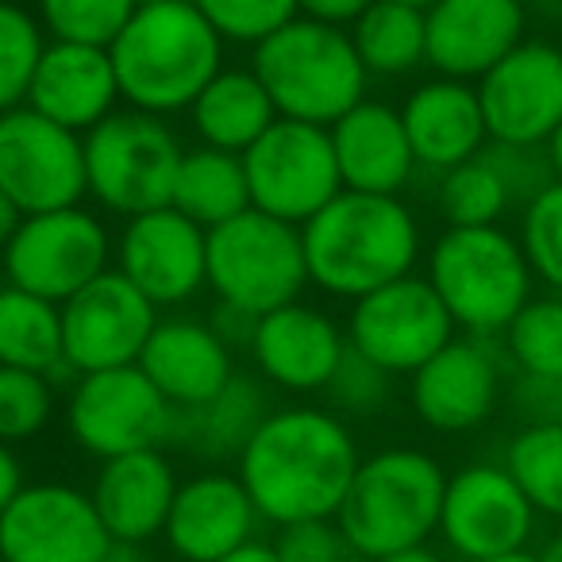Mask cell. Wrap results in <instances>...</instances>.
I'll list each match as a JSON object with an SVG mask.
<instances>
[{"label":"cell","mask_w":562,"mask_h":562,"mask_svg":"<svg viewBox=\"0 0 562 562\" xmlns=\"http://www.w3.org/2000/svg\"><path fill=\"white\" fill-rule=\"evenodd\" d=\"M362 454L344 416L321 405L270 408L235 474L250 493L262 524L285 528L301 520H336Z\"/></svg>","instance_id":"cell-1"},{"label":"cell","mask_w":562,"mask_h":562,"mask_svg":"<svg viewBox=\"0 0 562 562\" xmlns=\"http://www.w3.org/2000/svg\"><path fill=\"white\" fill-rule=\"evenodd\" d=\"M308 285L328 297L359 301L390 281L416 273L424 232L416 212L401 196L344 189L305 227Z\"/></svg>","instance_id":"cell-2"},{"label":"cell","mask_w":562,"mask_h":562,"mask_svg":"<svg viewBox=\"0 0 562 562\" xmlns=\"http://www.w3.org/2000/svg\"><path fill=\"white\" fill-rule=\"evenodd\" d=\"M109 55L120 101L162 120L189 112L196 93L224 70V40L193 0H139Z\"/></svg>","instance_id":"cell-3"},{"label":"cell","mask_w":562,"mask_h":562,"mask_svg":"<svg viewBox=\"0 0 562 562\" xmlns=\"http://www.w3.org/2000/svg\"><path fill=\"white\" fill-rule=\"evenodd\" d=\"M447 474L420 447H385L359 462L336 524L367 562L428 543L439 531Z\"/></svg>","instance_id":"cell-4"},{"label":"cell","mask_w":562,"mask_h":562,"mask_svg":"<svg viewBox=\"0 0 562 562\" xmlns=\"http://www.w3.org/2000/svg\"><path fill=\"white\" fill-rule=\"evenodd\" d=\"M250 70L270 93L281 120L331 127L359 101H367L370 74L362 70L344 27L297 16L250 55Z\"/></svg>","instance_id":"cell-5"},{"label":"cell","mask_w":562,"mask_h":562,"mask_svg":"<svg viewBox=\"0 0 562 562\" xmlns=\"http://www.w3.org/2000/svg\"><path fill=\"white\" fill-rule=\"evenodd\" d=\"M424 278L462 336L497 339L536 297V278L520 239L501 224L443 227L428 250Z\"/></svg>","instance_id":"cell-6"},{"label":"cell","mask_w":562,"mask_h":562,"mask_svg":"<svg viewBox=\"0 0 562 562\" xmlns=\"http://www.w3.org/2000/svg\"><path fill=\"white\" fill-rule=\"evenodd\" d=\"M181 158L186 143L170 120L139 109H116L93 132H86L89 196L124 220L166 209Z\"/></svg>","instance_id":"cell-7"},{"label":"cell","mask_w":562,"mask_h":562,"mask_svg":"<svg viewBox=\"0 0 562 562\" xmlns=\"http://www.w3.org/2000/svg\"><path fill=\"white\" fill-rule=\"evenodd\" d=\"M209 290L216 305L266 316L305 297L308 266L301 227L281 224L258 209L209 232Z\"/></svg>","instance_id":"cell-8"},{"label":"cell","mask_w":562,"mask_h":562,"mask_svg":"<svg viewBox=\"0 0 562 562\" xmlns=\"http://www.w3.org/2000/svg\"><path fill=\"white\" fill-rule=\"evenodd\" d=\"M112 247L116 239L109 224L86 204H74V209L20 220L9 247L0 250V270H4V285L66 305L89 281L112 270Z\"/></svg>","instance_id":"cell-9"},{"label":"cell","mask_w":562,"mask_h":562,"mask_svg":"<svg viewBox=\"0 0 562 562\" xmlns=\"http://www.w3.org/2000/svg\"><path fill=\"white\" fill-rule=\"evenodd\" d=\"M250 209L305 227L328 201L344 193L328 127L278 120L250 150H243Z\"/></svg>","instance_id":"cell-10"},{"label":"cell","mask_w":562,"mask_h":562,"mask_svg":"<svg viewBox=\"0 0 562 562\" xmlns=\"http://www.w3.org/2000/svg\"><path fill=\"white\" fill-rule=\"evenodd\" d=\"M66 424L74 443L104 462L166 447L173 439L178 408L155 390V382L139 367H120L74 378Z\"/></svg>","instance_id":"cell-11"},{"label":"cell","mask_w":562,"mask_h":562,"mask_svg":"<svg viewBox=\"0 0 562 562\" xmlns=\"http://www.w3.org/2000/svg\"><path fill=\"white\" fill-rule=\"evenodd\" d=\"M344 331L351 351H359L362 359H370L393 378H413L431 355H439L459 336L451 313L424 273H408L351 301Z\"/></svg>","instance_id":"cell-12"},{"label":"cell","mask_w":562,"mask_h":562,"mask_svg":"<svg viewBox=\"0 0 562 562\" xmlns=\"http://www.w3.org/2000/svg\"><path fill=\"white\" fill-rule=\"evenodd\" d=\"M0 193L24 216L74 209L89 196L86 135L66 132L35 109L0 116Z\"/></svg>","instance_id":"cell-13"},{"label":"cell","mask_w":562,"mask_h":562,"mask_svg":"<svg viewBox=\"0 0 562 562\" xmlns=\"http://www.w3.org/2000/svg\"><path fill=\"white\" fill-rule=\"evenodd\" d=\"M508 359L490 336H454L408 378V401L424 428L439 436L477 431L505 405Z\"/></svg>","instance_id":"cell-14"},{"label":"cell","mask_w":562,"mask_h":562,"mask_svg":"<svg viewBox=\"0 0 562 562\" xmlns=\"http://www.w3.org/2000/svg\"><path fill=\"white\" fill-rule=\"evenodd\" d=\"M539 513L501 462H470L447 474L439 536L462 562L528 551Z\"/></svg>","instance_id":"cell-15"},{"label":"cell","mask_w":562,"mask_h":562,"mask_svg":"<svg viewBox=\"0 0 562 562\" xmlns=\"http://www.w3.org/2000/svg\"><path fill=\"white\" fill-rule=\"evenodd\" d=\"M112 262L158 313L181 308L209 285V232L166 204L124 220Z\"/></svg>","instance_id":"cell-16"},{"label":"cell","mask_w":562,"mask_h":562,"mask_svg":"<svg viewBox=\"0 0 562 562\" xmlns=\"http://www.w3.org/2000/svg\"><path fill=\"white\" fill-rule=\"evenodd\" d=\"M474 89L490 143L543 147L562 120V43L528 35Z\"/></svg>","instance_id":"cell-17"},{"label":"cell","mask_w":562,"mask_h":562,"mask_svg":"<svg viewBox=\"0 0 562 562\" xmlns=\"http://www.w3.org/2000/svg\"><path fill=\"white\" fill-rule=\"evenodd\" d=\"M112 536L86 490L35 482L0 513V562H101Z\"/></svg>","instance_id":"cell-18"},{"label":"cell","mask_w":562,"mask_h":562,"mask_svg":"<svg viewBox=\"0 0 562 562\" xmlns=\"http://www.w3.org/2000/svg\"><path fill=\"white\" fill-rule=\"evenodd\" d=\"M158 324V308L120 270H104L63 305V351L70 374L135 367Z\"/></svg>","instance_id":"cell-19"},{"label":"cell","mask_w":562,"mask_h":562,"mask_svg":"<svg viewBox=\"0 0 562 562\" xmlns=\"http://www.w3.org/2000/svg\"><path fill=\"white\" fill-rule=\"evenodd\" d=\"M247 355L262 382L285 393H324L347 355V331L336 316L301 297L258 316Z\"/></svg>","instance_id":"cell-20"},{"label":"cell","mask_w":562,"mask_h":562,"mask_svg":"<svg viewBox=\"0 0 562 562\" xmlns=\"http://www.w3.org/2000/svg\"><path fill=\"white\" fill-rule=\"evenodd\" d=\"M428 20V66L439 78L470 81L490 74L513 47L528 40L520 0H439Z\"/></svg>","instance_id":"cell-21"},{"label":"cell","mask_w":562,"mask_h":562,"mask_svg":"<svg viewBox=\"0 0 562 562\" xmlns=\"http://www.w3.org/2000/svg\"><path fill=\"white\" fill-rule=\"evenodd\" d=\"M258 524L262 516L250 505L239 474L201 470L178 485L162 536L181 562H220L235 547L250 543Z\"/></svg>","instance_id":"cell-22"},{"label":"cell","mask_w":562,"mask_h":562,"mask_svg":"<svg viewBox=\"0 0 562 562\" xmlns=\"http://www.w3.org/2000/svg\"><path fill=\"white\" fill-rule=\"evenodd\" d=\"M135 367L155 382V390L170 401L178 413L201 408L232 382L235 351L216 336L201 316H158L147 347Z\"/></svg>","instance_id":"cell-23"},{"label":"cell","mask_w":562,"mask_h":562,"mask_svg":"<svg viewBox=\"0 0 562 562\" xmlns=\"http://www.w3.org/2000/svg\"><path fill=\"white\" fill-rule=\"evenodd\" d=\"M27 109L55 120L66 132H93L101 120L120 109V81L109 47L50 40L35 66Z\"/></svg>","instance_id":"cell-24"},{"label":"cell","mask_w":562,"mask_h":562,"mask_svg":"<svg viewBox=\"0 0 562 562\" xmlns=\"http://www.w3.org/2000/svg\"><path fill=\"white\" fill-rule=\"evenodd\" d=\"M336 147L339 178L344 189L378 196H401L416 178V155L408 147L401 109L390 101L367 97L344 120L328 127Z\"/></svg>","instance_id":"cell-25"},{"label":"cell","mask_w":562,"mask_h":562,"mask_svg":"<svg viewBox=\"0 0 562 562\" xmlns=\"http://www.w3.org/2000/svg\"><path fill=\"white\" fill-rule=\"evenodd\" d=\"M401 120H405L416 166L428 173L454 170V166L482 155L490 143L477 89L470 81L439 78V74L420 81L401 104Z\"/></svg>","instance_id":"cell-26"},{"label":"cell","mask_w":562,"mask_h":562,"mask_svg":"<svg viewBox=\"0 0 562 562\" xmlns=\"http://www.w3.org/2000/svg\"><path fill=\"white\" fill-rule=\"evenodd\" d=\"M178 470L166 459L162 447L155 451H132L120 459H104L93 477L97 516L104 531L124 543H150L162 536L166 516H170L173 493H178Z\"/></svg>","instance_id":"cell-27"},{"label":"cell","mask_w":562,"mask_h":562,"mask_svg":"<svg viewBox=\"0 0 562 562\" xmlns=\"http://www.w3.org/2000/svg\"><path fill=\"white\" fill-rule=\"evenodd\" d=\"M189 120H193V132L204 147L243 155V150L255 147L281 116L250 66H224V70L196 93V101L189 104Z\"/></svg>","instance_id":"cell-28"},{"label":"cell","mask_w":562,"mask_h":562,"mask_svg":"<svg viewBox=\"0 0 562 562\" xmlns=\"http://www.w3.org/2000/svg\"><path fill=\"white\" fill-rule=\"evenodd\" d=\"M270 416V390L258 374H235L209 405L178 413L173 424V447L204 462H239L243 447Z\"/></svg>","instance_id":"cell-29"},{"label":"cell","mask_w":562,"mask_h":562,"mask_svg":"<svg viewBox=\"0 0 562 562\" xmlns=\"http://www.w3.org/2000/svg\"><path fill=\"white\" fill-rule=\"evenodd\" d=\"M0 367L32 370L50 382L70 374L63 351V305L0 285Z\"/></svg>","instance_id":"cell-30"},{"label":"cell","mask_w":562,"mask_h":562,"mask_svg":"<svg viewBox=\"0 0 562 562\" xmlns=\"http://www.w3.org/2000/svg\"><path fill=\"white\" fill-rule=\"evenodd\" d=\"M170 204L181 216L193 220L196 227H204V232L243 216V212L250 209L243 155H227V150L204 147V143L193 150L186 147Z\"/></svg>","instance_id":"cell-31"},{"label":"cell","mask_w":562,"mask_h":562,"mask_svg":"<svg viewBox=\"0 0 562 562\" xmlns=\"http://www.w3.org/2000/svg\"><path fill=\"white\" fill-rule=\"evenodd\" d=\"M370 78H413L428 66V20L420 9H408L397 0H374L351 27H347Z\"/></svg>","instance_id":"cell-32"},{"label":"cell","mask_w":562,"mask_h":562,"mask_svg":"<svg viewBox=\"0 0 562 562\" xmlns=\"http://www.w3.org/2000/svg\"><path fill=\"white\" fill-rule=\"evenodd\" d=\"M431 201H436V212L443 216L447 227H493L501 224L505 212H513L505 181L493 170L485 150L470 162L454 166V170L436 173Z\"/></svg>","instance_id":"cell-33"},{"label":"cell","mask_w":562,"mask_h":562,"mask_svg":"<svg viewBox=\"0 0 562 562\" xmlns=\"http://www.w3.org/2000/svg\"><path fill=\"white\" fill-rule=\"evenodd\" d=\"M501 467L513 474L539 516L562 520V424L520 428L505 443Z\"/></svg>","instance_id":"cell-34"},{"label":"cell","mask_w":562,"mask_h":562,"mask_svg":"<svg viewBox=\"0 0 562 562\" xmlns=\"http://www.w3.org/2000/svg\"><path fill=\"white\" fill-rule=\"evenodd\" d=\"M508 370L562 378V293H536L497 336Z\"/></svg>","instance_id":"cell-35"},{"label":"cell","mask_w":562,"mask_h":562,"mask_svg":"<svg viewBox=\"0 0 562 562\" xmlns=\"http://www.w3.org/2000/svg\"><path fill=\"white\" fill-rule=\"evenodd\" d=\"M47 43V32L32 9H24L20 0H0V116L27 104L35 66Z\"/></svg>","instance_id":"cell-36"},{"label":"cell","mask_w":562,"mask_h":562,"mask_svg":"<svg viewBox=\"0 0 562 562\" xmlns=\"http://www.w3.org/2000/svg\"><path fill=\"white\" fill-rule=\"evenodd\" d=\"M139 0H35V16L55 43H86L112 47Z\"/></svg>","instance_id":"cell-37"},{"label":"cell","mask_w":562,"mask_h":562,"mask_svg":"<svg viewBox=\"0 0 562 562\" xmlns=\"http://www.w3.org/2000/svg\"><path fill=\"white\" fill-rule=\"evenodd\" d=\"M516 239L531 266V278L547 285V293H562V181L524 204Z\"/></svg>","instance_id":"cell-38"},{"label":"cell","mask_w":562,"mask_h":562,"mask_svg":"<svg viewBox=\"0 0 562 562\" xmlns=\"http://www.w3.org/2000/svg\"><path fill=\"white\" fill-rule=\"evenodd\" d=\"M55 416V382L32 370L0 367V443L35 439Z\"/></svg>","instance_id":"cell-39"},{"label":"cell","mask_w":562,"mask_h":562,"mask_svg":"<svg viewBox=\"0 0 562 562\" xmlns=\"http://www.w3.org/2000/svg\"><path fill=\"white\" fill-rule=\"evenodd\" d=\"M193 9L224 43L250 50L297 20V0H193Z\"/></svg>","instance_id":"cell-40"},{"label":"cell","mask_w":562,"mask_h":562,"mask_svg":"<svg viewBox=\"0 0 562 562\" xmlns=\"http://www.w3.org/2000/svg\"><path fill=\"white\" fill-rule=\"evenodd\" d=\"M393 382L397 378L385 374L382 367H374L370 359H362L359 351H351L347 344L344 362L336 367L328 382V408L336 416H378L393 397Z\"/></svg>","instance_id":"cell-41"},{"label":"cell","mask_w":562,"mask_h":562,"mask_svg":"<svg viewBox=\"0 0 562 562\" xmlns=\"http://www.w3.org/2000/svg\"><path fill=\"white\" fill-rule=\"evenodd\" d=\"M485 158H490L493 170L501 173V181H505V193H508V201H513L516 212L554 186V170H551V162H547L543 147L485 143Z\"/></svg>","instance_id":"cell-42"},{"label":"cell","mask_w":562,"mask_h":562,"mask_svg":"<svg viewBox=\"0 0 562 562\" xmlns=\"http://www.w3.org/2000/svg\"><path fill=\"white\" fill-rule=\"evenodd\" d=\"M281 562H367L351 543H347L344 528L336 520H301L278 528Z\"/></svg>","instance_id":"cell-43"},{"label":"cell","mask_w":562,"mask_h":562,"mask_svg":"<svg viewBox=\"0 0 562 562\" xmlns=\"http://www.w3.org/2000/svg\"><path fill=\"white\" fill-rule=\"evenodd\" d=\"M508 413L520 420V428H543V424H562V378L543 374H508L505 390Z\"/></svg>","instance_id":"cell-44"},{"label":"cell","mask_w":562,"mask_h":562,"mask_svg":"<svg viewBox=\"0 0 562 562\" xmlns=\"http://www.w3.org/2000/svg\"><path fill=\"white\" fill-rule=\"evenodd\" d=\"M370 4L374 0H297V16L316 20V24H328V27H344L347 32Z\"/></svg>","instance_id":"cell-45"},{"label":"cell","mask_w":562,"mask_h":562,"mask_svg":"<svg viewBox=\"0 0 562 562\" xmlns=\"http://www.w3.org/2000/svg\"><path fill=\"white\" fill-rule=\"evenodd\" d=\"M209 324L216 328V336L224 339L232 351H247L250 347V336H255V316L239 313V308L216 305V313L209 316Z\"/></svg>","instance_id":"cell-46"},{"label":"cell","mask_w":562,"mask_h":562,"mask_svg":"<svg viewBox=\"0 0 562 562\" xmlns=\"http://www.w3.org/2000/svg\"><path fill=\"white\" fill-rule=\"evenodd\" d=\"M24 490V467L9 443H0V513L12 505V497Z\"/></svg>","instance_id":"cell-47"},{"label":"cell","mask_w":562,"mask_h":562,"mask_svg":"<svg viewBox=\"0 0 562 562\" xmlns=\"http://www.w3.org/2000/svg\"><path fill=\"white\" fill-rule=\"evenodd\" d=\"M220 562H281V554H278V547L270 543V539H250V543H243V547H235L232 554H224Z\"/></svg>","instance_id":"cell-48"},{"label":"cell","mask_w":562,"mask_h":562,"mask_svg":"<svg viewBox=\"0 0 562 562\" xmlns=\"http://www.w3.org/2000/svg\"><path fill=\"white\" fill-rule=\"evenodd\" d=\"M524 12H528L531 24H543L562 32V0H520Z\"/></svg>","instance_id":"cell-49"},{"label":"cell","mask_w":562,"mask_h":562,"mask_svg":"<svg viewBox=\"0 0 562 562\" xmlns=\"http://www.w3.org/2000/svg\"><path fill=\"white\" fill-rule=\"evenodd\" d=\"M20 220H24V212H20L16 204L9 201V196L0 193V250L9 247V239H12V235H16Z\"/></svg>","instance_id":"cell-50"},{"label":"cell","mask_w":562,"mask_h":562,"mask_svg":"<svg viewBox=\"0 0 562 562\" xmlns=\"http://www.w3.org/2000/svg\"><path fill=\"white\" fill-rule=\"evenodd\" d=\"M378 562H447L443 551H436L431 543H420V547H405V551L397 554H385V559Z\"/></svg>","instance_id":"cell-51"},{"label":"cell","mask_w":562,"mask_h":562,"mask_svg":"<svg viewBox=\"0 0 562 562\" xmlns=\"http://www.w3.org/2000/svg\"><path fill=\"white\" fill-rule=\"evenodd\" d=\"M101 562H147V551H143V543H124V539H112Z\"/></svg>","instance_id":"cell-52"},{"label":"cell","mask_w":562,"mask_h":562,"mask_svg":"<svg viewBox=\"0 0 562 562\" xmlns=\"http://www.w3.org/2000/svg\"><path fill=\"white\" fill-rule=\"evenodd\" d=\"M543 150H547V162H551V170H554V181H562V120H559V127L547 135Z\"/></svg>","instance_id":"cell-53"},{"label":"cell","mask_w":562,"mask_h":562,"mask_svg":"<svg viewBox=\"0 0 562 562\" xmlns=\"http://www.w3.org/2000/svg\"><path fill=\"white\" fill-rule=\"evenodd\" d=\"M536 554H539V562H562V531L547 539L543 551H536Z\"/></svg>","instance_id":"cell-54"},{"label":"cell","mask_w":562,"mask_h":562,"mask_svg":"<svg viewBox=\"0 0 562 562\" xmlns=\"http://www.w3.org/2000/svg\"><path fill=\"white\" fill-rule=\"evenodd\" d=\"M482 562H539L536 551H513V554H497V559H482Z\"/></svg>","instance_id":"cell-55"},{"label":"cell","mask_w":562,"mask_h":562,"mask_svg":"<svg viewBox=\"0 0 562 562\" xmlns=\"http://www.w3.org/2000/svg\"><path fill=\"white\" fill-rule=\"evenodd\" d=\"M397 4H408V9H420V12H428L431 4H439V0H397Z\"/></svg>","instance_id":"cell-56"}]
</instances>
